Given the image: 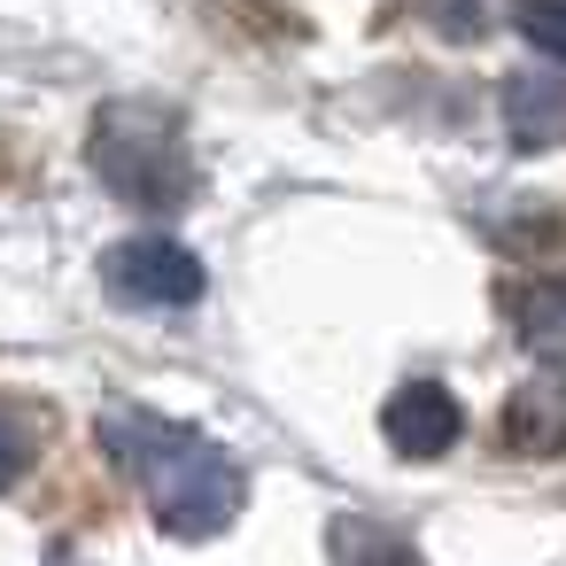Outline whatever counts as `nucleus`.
<instances>
[{"mask_svg": "<svg viewBox=\"0 0 566 566\" xmlns=\"http://www.w3.org/2000/svg\"><path fill=\"white\" fill-rule=\"evenodd\" d=\"M102 442H109V458L148 489L164 535L202 543V535L233 527V512H241L249 489H241L233 458H226L210 434L171 427V419H156V411H109V419H102Z\"/></svg>", "mask_w": 566, "mask_h": 566, "instance_id": "f257e3e1", "label": "nucleus"}, {"mask_svg": "<svg viewBox=\"0 0 566 566\" xmlns=\"http://www.w3.org/2000/svg\"><path fill=\"white\" fill-rule=\"evenodd\" d=\"M102 187L133 210H179L187 187H195V164H187V140L164 109H140V102H117L94 117V140H86Z\"/></svg>", "mask_w": 566, "mask_h": 566, "instance_id": "f03ea898", "label": "nucleus"}, {"mask_svg": "<svg viewBox=\"0 0 566 566\" xmlns=\"http://www.w3.org/2000/svg\"><path fill=\"white\" fill-rule=\"evenodd\" d=\"M109 287L140 311H179V303L202 295V264H195V249H179L164 233H140V241L109 249Z\"/></svg>", "mask_w": 566, "mask_h": 566, "instance_id": "7ed1b4c3", "label": "nucleus"}, {"mask_svg": "<svg viewBox=\"0 0 566 566\" xmlns=\"http://www.w3.org/2000/svg\"><path fill=\"white\" fill-rule=\"evenodd\" d=\"M380 434H388V450H403V458H442V450H458L465 411H458V396H450L442 380H403V388L380 403Z\"/></svg>", "mask_w": 566, "mask_h": 566, "instance_id": "20e7f679", "label": "nucleus"}, {"mask_svg": "<svg viewBox=\"0 0 566 566\" xmlns=\"http://www.w3.org/2000/svg\"><path fill=\"white\" fill-rule=\"evenodd\" d=\"M504 442H512L520 458L566 450V373H535V380L512 388V403H504Z\"/></svg>", "mask_w": 566, "mask_h": 566, "instance_id": "39448f33", "label": "nucleus"}, {"mask_svg": "<svg viewBox=\"0 0 566 566\" xmlns=\"http://www.w3.org/2000/svg\"><path fill=\"white\" fill-rule=\"evenodd\" d=\"M504 125H512L520 148H551V140H566V78H558V71H527V78H512V86H504Z\"/></svg>", "mask_w": 566, "mask_h": 566, "instance_id": "423d86ee", "label": "nucleus"}, {"mask_svg": "<svg viewBox=\"0 0 566 566\" xmlns=\"http://www.w3.org/2000/svg\"><path fill=\"white\" fill-rule=\"evenodd\" d=\"M520 334H527V342H566V280L520 295Z\"/></svg>", "mask_w": 566, "mask_h": 566, "instance_id": "0eeeda50", "label": "nucleus"}, {"mask_svg": "<svg viewBox=\"0 0 566 566\" xmlns=\"http://www.w3.org/2000/svg\"><path fill=\"white\" fill-rule=\"evenodd\" d=\"M520 32H527L551 63H566V0H527V9H520Z\"/></svg>", "mask_w": 566, "mask_h": 566, "instance_id": "6e6552de", "label": "nucleus"}, {"mask_svg": "<svg viewBox=\"0 0 566 566\" xmlns=\"http://www.w3.org/2000/svg\"><path fill=\"white\" fill-rule=\"evenodd\" d=\"M24 465H32V442H24V427H17L9 411H0V489H9Z\"/></svg>", "mask_w": 566, "mask_h": 566, "instance_id": "1a4fd4ad", "label": "nucleus"}]
</instances>
